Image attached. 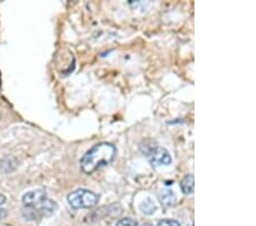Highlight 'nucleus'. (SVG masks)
Returning <instances> with one entry per match:
<instances>
[{
	"label": "nucleus",
	"mask_w": 256,
	"mask_h": 226,
	"mask_svg": "<svg viewBox=\"0 0 256 226\" xmlns=\"http://www.w3.org/2000/svg\"><path fill=\"white\" fill-rule=\"evenodd\" d=\"M57 208H58V206L56 202L47 198L46 200H43L40 205L37 206L35 208H33V209H35V212H33V215L35 217L37 216L49 217L53 215L55 212H56Z\"/></svg>",
	"instance_id": "obj_5"
},
{
	"label": "nucleus",
	"mask_w": 256,
	"mask_h": 226,
	"mask_svg": "<svg viewBox=\"0 0 256 226\" xmlns=\"http://www.w3.org/2000/svg\"><path fill=\"white\" fill-rule=\"evenodd\" d=\"M68 201L71 207L74 209L92 208L98 204L99 197H98V194L93 193L92 191H89L85 189H79L69 194Z\"/></svg>",
	"instance_id": "obj_2"
},
{
	"label": "nucleus",
	"mask_w": 256,
	"mask_h": 226,
	"mask_svg": "<svg viewBox=\"0 0 256 226\" xmlns=\"http://www.w3.org/2000/svg\"><path fill=\"white\" fill-rule=\"evenodd\" d=\"M157 226H181L178 221L174 220H163L161 221Z\"/></svg>",
	"instance_id": "obj_10"
},
{
	"label": "nucleus",
	"mask_w": 256,
	"mask_h": 226,
	"mask_svg": "<svg viewBox=\"0 0 256 226\" xmlns=\"http://www.w3.org/2000/svg\"><path fill=\"white\" fill-rule=\"evenodd\" d=\"M180 188L184 194L194 193V188H195L194 175H186L180 183Z\"/></svg>",
	"instance_id": "obj_7"
},
{
	"label": "nucleus",
	"mask_w": 256,
	"mask_h": 226,
	"mask_svg": "<svg viewBox=\"0 0 256 226\" xmlns=\"http://www.w3.org/2000/svg\"><path fill=\"white\" fill-rule=\"evenodd\" d=\"M116 226H138V223L132 218H123L116 223Z\"/></svg>",
	"instance_id": "obj_9"
},
{
	"label": "nucleus",
	"mask_w": 256,
	"mask_h": 226,
	"mask_svg": "<svg viewBox=\"0 0 256 226\" xmlns=\"http://www.w3.org/2000/svg\"><path fill=\"white\" fill-rule=\"evenodd\" d=\"M47 196L46 192L43 190H34L30 191V192L25 193L22 198L23 205L25 206L26 208L33 209L41 204L43 200H46Z\"/></svg>",
	"instance_id": "obj_4"
},
{
	"label": "nucleus",
	"mask_w": 256,
	"mask_h": 226,
	"mask_svg": "<svg viewBox=\"0 0 256 226\" xmlns=\"http://www.w3.org/2000/svg\"><path fill=\"white\" fill-rule=\"evenodd\" d=\"M140 209L145 215H153L156 212V206L154 204L152 199H146L140 204Z\"/></svg>",
	"instance_id": "obj_8"
},
{
	"label": "nucleus",
	"mask_w": 256,
	"mask_h": 226,
	"mask_svg": "<svg viewBox=\"0 0 256 226\" xmlns=\"http://www.w3.org/2000/svg\"><path fill=\"white\" fill-rule=\"evenodd\" d=\"M7 216V212L5 209H2V208H0V220H3V218H5Z\"/></svg>",
	"instance_id": "obj_11"
},
{
	"label": "nucleus",
	"mask_w": 256,
	"mask_h": 226,
	"mask_svg": "<svg viewBox=\"0 0 256 226\" xmlns=\"http://www.w3.org/2000/svg\"><path fill=\"white\" fill-rule=\"evenodd\" d=\"M146 154L148 155V160L154 167L169 166L172 162L171 154L169 153V151L167 149H164V147H151L148 151H146Z\"/></svg>",
	"instance_id": "obj_3"
},
{
	"label": "nucleus",
	"mask_w": 256,
	"mask_h": 226,
	"mask_svg": "<svg viewBox=\"0 0 256 226\" xmlns=\"http://www.w3.org/2000/svg\"><path fill=\"white\" fill-rule=\"evenodd\" d=\"M159 200L164 207H171L175 204L176 197L170 190H163L159 194Z\"/></svg>",
	"instance_id": "obj_6"
},
{
	"label": "nucleus",
	"mask_w": 256,
	"mask_h": 226,
	"mask_svg": "<svg viewBox=\"0 0 256 226\" xmlns=\"http://www.w3.org/2000/svg\"><path fill=\"white\" fill-rule=\"evenodd\" d=\"M116 149L111 143H99L91 147L80 160L81 169L85 174H92L100 167L109 165L115 158Z\"/></svg>",
	"instance_id": "obj_1"
},
{
	"label": "nucleus",
	"mask_w": 256,
	"mask_h": 226,
	"mask_svg": "<svg viewBox=\"0 0 256 226\" xmlns=\"http://www.w3.org/2000/svg\"><path fill=\"white\" fill-rule=\"evenodd\" d=\"M6 200H7L6 197L3 196V194H0V206H2L3 204H5Z\"/></svg>",
	"instance_id": "obj_12"
}]
</instances>
